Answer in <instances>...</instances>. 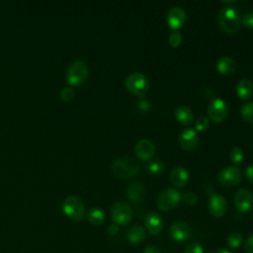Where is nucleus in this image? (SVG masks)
Returning <instances> with one entry per match:
<instances>
[{
  "mask_svg": "<svg viewBox=\"0 0 253 253\" xmlns=\"http://www.w3.org/2000/svg\"><path fill=\"white\" fill-rule=\"evenodd\" d=\"M181 201H183L185 204L189 206H194L198 202V197L193 192H187L181 196Z\"/></svg>",
  "mask_w": 253,
  "mask_h": 253,
  "instance_id": "7c9ffc66",
  "label": "nucleus"
},
{
  "mask_svg": "<svg viewBox=\"0 0 253 253\" xmlns=\"http://www.w3.org/2000/svg\"><path fill=\"white\" fill-rule=\"evenodd\" d=\"M119 229H120V227H119L118 224L112 223V224H110L109 227H108V233H109L111 236L116 235V234L119 232Z\"/></svg>",
  "mask_w": 253,
  "mask_h": 253,
  "instance_id": "e433bc0d",
  "label": "nucleus"
},
{
  "mask_svg": "<svg viewBox=\"0 0 253 253\" xmlns=\"http://www.w3.org/2000/svg\"><path fill=\"white\" fill-rule=\"evenodd\" d=\"M245 252L253 253V233H251L245 241Z\"/></svg>",
  "mask_w": 253,
  "mask_h": 253,
  "instance_id": "72a5a7b5",
  "label": "nucleus"
},
{
  "mask_svg": "<svg viewBox=\"0 0 253 253\" xmlns=\"http://www.w3.org/2000/svg\"><path fill=\"white\" fill-rule=\"evenodd\" d=\"M170 236L173 240L177 242H183L187 240L191 235V228L188 225V223L179 220L172 223L170 229H169Z\"/></svg>",
  "mask_w": 253,
  "mask_h": 253,
  "instance_id": "4468645a",
  "label": "nucleus"
},
{
  "mask_svg": "<svg viewBox=\"0 0 253 253\" xmlns=\"http://www.w3.org/2000/svg\"><path fill=\"white\" fill-rule=\"evenodd\" d=\"M137 108L140 112H147L150 109V103L148 100H141L137 103Z\"/></svg>",
  "mask_w": 253,
  "mask_h": 253,
  "instance_id": "f704fd0d",
  "label": "nucleus"
},
{
  "mask_svg": "<svg viewBox=\"0 0 253 253\" xmlns=\"http://www.w3.org/2000/svg\"><path fill=\"white\" fill-rule=\"evenodd\" d=\"M60 97L63 101L69 102L74 98V91L71 87H65L60 92Z\"/></svg>",
  "mask_w": 253,
  "mask_h": 253,
  "instance_id": "2f4dec72",
  "label": "nucleus"
},
{
  "mask_svg": "<svg viewBox=\"0 0 253 253\" xmlns=\"http://www.w3.org/2000/svg\"><path fill=\"white\" fill-rule=\"evenodd\" d=\"M209 119L207 117H200L195 122V130L204 131L209 127Z\"/></svg>",
  "mask_w": 253,
  "mask_h": 253,
  "instance_id": "c85d7f7f",
  "label": "nucleus"
},
{
  "mask_svg": "<svg viewBox=\"0 0 253 253\" xmlns=\"http://www.w3.org/2000/svg\"><path fill=\"white\" fill-rule=\"evenodd\" d=\"M181 196L182 195L175 189H166L162 191L156 199L157 208L163 211H171L178 206L181 201Z\"/></svg>",
  "mask_w": 253,
  "mask_h": 253,
  "instance_id": "39448f33",
  "label": "nucleus"
},
{
  "mask_svg": "<svg viewBox=\"0 0 253 253\" xmlns=\"http://www.w3.org/2000/svg\"><path fill=\"white\" fill-rule=\"evenodd\" d=\"M145 194V189L144 186L141 183L135 182L132 183L128 186L127 191H126V196L127 199L133 203H138L140 202Z\"/></svg>",
  "mask_w": 253,
  "mask_h": 253,
  "instance_id": "a211bd4d",
  "label": "nucleus"
},
{
  "mask_svg": "<svg viewBox=\"0 0 253 253\" xmlns=\"http://www.w3.org/2000/svg\"><path fill=\"white\" fill-rule=\"evenodd\" d=\"M146 230L153 235L160 233L163 228V220L162 217L154 211H150L146 214L144 219Z\"/></svg>",
  "mask_w": 253,
  "mask_h": 253,
  "instance_id": "dca6fc26",
  "label": "nucleus"
},
{
  "mask_svg": "<svg viewBox=\"0 0 253 253\" xmlns=\"http://www.w3.org/2000/svg\"><path fill=\"white\" fill-rule=\"evenodd\" d=\"M87 220L93 225H100L105 221V213L98 208L91 209L86 214Z\"/></svg>",
  "mask_w": 253,
  "mask_h": 253,
  "instance_id": "5701e85b",
  "label": "nucleus"
},
{
  "mask_svg": "<svg viewBox=\"0 0 253 253\" xmlns=\"http://www.w3.org/2000/svg\"><path fill=\"white\" fill-rule=\"evenodd\" d=\"M89 68L86 62L76 60L70 64L67 70V82L71 86L81 85L88 77Z\"/></svg>",
  "mask_w": 253,
  "mask_h": 253,
  "instance_id": "20e7f679",
  "label": "nucleus"
},
{
  "mask_svg": "<svg viewBox=\"0 0 253 253\" xmlns=\"http://www.w3.org/2000/svg\"><path fill=\"white\" fill-rule=\"evenodd\" d=\"M134 151H135V154L136 156L143 160V161H146V160H149L151 159L154 154H155V145L153 144V142L149 139H146V138H142L140 140H138L135 144V147H134Z\"/></svg>",
  "mask_w": 253,
  "mask_h": 253,
  "instance_id": "ddd939ff",
  "label": "nucleus"
},
{
  "mask_svg": "<svg viewBox=\"0 0 253 253\" xmlns=\"http://www.w3.org/2000/svg\"><path fill=\"white\" fill-rule=\"evenodd\" d=\"M242 178L241 170L236 166H227L222 169L218 176L217 180L219 184L225 187H233L237 185Z\"/></svg>",
  "mask_w": 253,
  "mask_h": 253,
  "instance_id": "6e6552de",
  "label": "nucleus"
},
{
  "mask_svg": "<svg viewBox=\"0 0 253 253\" xmlns=\"http://www.w3.org/2000/svg\"><path fill=\"white\" fill-rule=\"evenodd\" d=\"M176 120L183 126H189L194 121V114L187 106H179L175 111Z\"/></svg>",
  "mask_w": 253,
  "mask_h": 253,
  "instance_id": "aec40b11",
  "label": "nucleus"
},
{
  "mask_svg": "<svg viewBox=\"0 0 253 253\" xmlns=\"http://www.w3.org/2000/svg\"><path fill=\"white\" fill-rule=\"evenodd\" d=\"M245 175L248 181L253 185V165H249L245 169Z\"/></svg>",
  "mask_w": 253,
  "mask_h": 253,
  "instance_id": "c9c22d12",
  "label": "nucleus"
},
{
  "mask_svg": "<svg viewBox=\"0 0 253 253\" xmlns=\"http://www.w3.org/2000/svg\"><path fill=\"white\" fill-rule=\"evenodd\" d=\"M212 253H231L229 250L227 249H224V248H219V249H216L215 251H213Z\"/></svg>",
  "mask_w": 253,
  "mask_h": 253,
  "instance_id": "58836bf2",
  "label": "nucleus"
},
{
  "mask_svg": "<svg viewBox=\"0 0 253 253\" xmlns=\"http://www.w3.org/2000/svg\"><path fill=\"white\" fill-rule=\"evenodd\" d=\"M208 210L211 215L220 217L226 212L227 202L221 195L212 194L208 202Z\"/></svg>",
  "mask_w": 253,
  "mask_h": 253,
  "instance_id": "9b49d317",
  "label": "nucleus"
},
{
  "mask_svg": "<svg viewBox=\"0 0 253 253\" xmlns=\"http://www.w3.org/2000/svg\"><path fill=\"white\" fill-rule=\"evenodd\" d=\"M179 144L180 146L187 151L194 150L199 144V135L197 131L193 128L184 129L179 135Z\"/></svg>",
  "mask_w": 253,
  "mask_h": 253,
  "instance_id": "f8f14e48",
  "label": "nucleus"
},
{
  "mask_svg": "<svg viewBox=\"0 0 253 253\" xmlns=\"http://www.w3.org/2000/svg\"><path fill=\"white\" fill-rule=\"evenodd\" d=\"M240 115L246 123L253 124V102L245 103L240 109Z\"/></svg>",
  "mask_w": 253,
  "mask_h": 253,
  "instance_id": "b1692460",
  "label": "nucleus"
},
{
  "mask_svg": "<svg viewBox=\"0 0 253 253\" xmlns=\"http://www.w3.org/2000/svg\"><path fill=\"white\" fill-rule=\"evenodd\" d=\"M147 170L152 175H159L164 171V163L158 160L153 161L148 165Z\"/></svg>",
  "mask_w": 253,
  "mask_h": 253,
  "instance_id": "a878e982",
  "label": "nucleus"
},
{
  "mask_svg": "<svg viewBox=\"0 0 253 253\" xmlns=\"http://www.w3.org/2000/svg\"><path fill=\"white\" fill-rule=\"evenodd\" d=\"M148 86L147 78L139 72H133L126 79V89L136 96H143L147 92Z\"/></svg>",
  "mask_w": 253,
  "mask_h": 253,
  "instance_id": "0eeeda50",
  "label": "nucleus"
},
{
  "mask_svg": "<svg viewBox=\"0 0 253 253\" xmlns=\"http://www.w3.org/2000/svg\"><path fill=\"white\" fill-rule=\"evenodd\" d=\"M236 94L242 100H247L253 94V83L251 80L241 79L236 85Z\"/></svg>",
  "mask_w": 253,
  "mask_h": 253,
  "instance_id": "412c9836",
  "label": "nucleus"
},
{
  "mask_svg": "<svg viewBox=\"0 0 253 253\" xmlns=\"http://www.w3.org/2000/svg\"><path fill=\"white\" fill-rule=\"evenodd\" d=\"M63 213L74 221H80L85 216V206L82 200L77 196H68L62 202Z\"/></svg>",
  "mask_w": 253,
  "mask_h": 253,
  "instance_id": "7ed1b4c3",
  "label": "nucleus"
},
{
  "mask_svg": "<svg viewBox=\"0 0 253 253\" xmlns=\"http://www.w3.org/2000/svg\"><path fill=\"white\" fill-rule=\"evenodd\" d=\"M143 253H161L159 248L154 245H148L144 250Z\"/></svg>",
  "mask_w": 253,
  "mask_h": 253,
  "instance_id": "4c0bfd02",
  "label": "nucleus"
},
{
  "mask_svg": "<svg viewBox=\"0 0 253 253\" xmlns=\"http://www.w3.org/2000/svg\"><path fill=\"white\" fill-rule=\"evenodd\" d=\"M184 253H205L204 247L198 242L189 243L184 250Z\"/></svg>",
  "mask_w": 253,
  "mask_h": 253,
  "instance_id": "c756f323",
  "label": "nucleus"
},
{
  "mask_svg": "<svg viewBox=\"0 0 253 253\" xmlns=\"http://www.w3.org/2000/svg\"><path fill=\"white\" fill-rule=\"evenodd\" d=\"M127 240L130 244H138L141 243L145 238V230L140 225H132L126 234Z\"/></svg>",
  "mask_w": 253,
  "mask_h": 253,
  "instance_id": "4be33fe9",
  "label": "nucleus"
},
{
  "mask_svg": "<svg viewBox=\"0 0 253 253\" xmlns=\"http://www.w3.org/2000/svg\"><path fill=\"white\" fill-rule=\"evenodd\" d=\"M208 116L214 123H221L227 116V106L222 99H213L208 107Z\"/></svg>",
  "mask_w": 253,
  "mask_h": 253,
  "instance_id": "1a4fd4ad",
  "label": "nucleus"
},
{
  "mask_svg": "<svg viewBox=\"0 0 253 253\" xmlns=\"http://www.w3.org/2000/svg\"><path fill=\"white\" fill-rule=\"evenodd\" d=\"M189 178H190V175L188 170L182 166H175L171 170L170 181L177 188L184 187L188 183Z\"/></svg>",
  "mask_w": 253,
  "mask_h": 253,
  "instance_id": "f3484780",
  "label": "nucleus"
},
{
  "mask_svg": "<svg viewBox=\"0 0 253 253\" xmlns=\"http://www.w3.org/2000/svg\"><path fill=\"white\" fill-rule=\"evenodd\" d=\"M111 216L114 223L120 225H126L130 222L132 217V211L130 206L123 201L115 203L111 209Z\"/></svg>",
  "mask_w": 253,
  "mask_h": 253,
  "instance_id": "423d86ee",
  "label": "nucleus"
},
{
  "mask_svg": "<svg viewBox=\"0 0 253 253\" xmlns=\"http://www.w3.org/2000/svg\"><path fill=\"white\" fill-rule=\"evenodd\" d=\"M186 21V12L183 8L175 6L171 8L167 15V24L173 31H178Z\"/></svg>",
  "mask_w": 253,
  "mask_h": 253,
  "instance_id": "2eb2a0df",
  "label": "nucleus"
},
{
  "mask_svg": "<svg viewBox=\"0 0 253 253\" xmlns=\"http://www.w3.org/2000/svg\"><path fill=\"white\" fill-rule=\"evenodd\" d=\"M182 42V35L178 31H173L169 36V43L172 47H178Z\"/></svg>",
  "mask_w": 253,
  "mask_h": 253,
  "instance_id": "cd10ccee",
  "label": "nucleus"
},
{
  "mask_svg": "<svg viewBox=\"0 0 253 253\" xmlns=\"http://www.w3.org/2000/svg\"><path fill=\"white\" fill-rule=\"evenodd\" d=\"M242 24L248 29H253V13L245 14L242 18Z\"/></svg>",
  "mask_w": 253,
  "mask_h": 253,
  "instance_id": "473e14b6",
  "label": "nucleus"
},
{
  "mask_svg": "<svg viewBox=\"0 0 253 253\" xmlns=\"http://www.w3.org/2000/svg\"><path fill=\"white\" fill-rule=\"evenodd\" d=\"M239 12L231 6L221 8L217 15V22L221 30L226 34H235L240 26Z\"/></svg>",
  "mask_w": 253,
  "mask_h": 253,
  "instance_id": "f257e3e1",
  "label": "nucleus"
},
{
  "mask_svg": "<svg viewBox=\"0 0 253 253\" xmlns=\"http://www.w3.org/2000/svg\"><path fill=\"white\" fill-rule=\"evenodd\" d=\"M236 63L233 58L229 56H223L216 62V69L222 75H230L235 71Z\"/></svg>",
  "mask_w": 253,
  "mask_h": 253,
  "instance_id": "6ab92c4d",
  "label": "nucleus"
},
{
  "mask_svg": "<svg viewBox=\"0 0 253 253\" xmlns=\"http://www.w3.org/2000/svg\"><path fill=\"white\" fill-rule=\"evenodd\" d=\"M113 173L120 178L129 179L135 177L139 171V164L129 156H122L117 158L112 165Z\"/></svg>",
  "mask_w": 253,
  "mask_h": 253,
  "instance_id": "f03ea898",
  "label": "nucleus"
},
{
  "mask_svg": "<svg viewBox=\"0 0 253 253\" xmlns=\"http://www.w3.org/2000/svg\"><path fill=\"white\" fill-rule=\"evenodd\" d=\"M227 246L230 249H237L242 243V235L239 232H231L226 237Z\"/></svg>",
  "mask_w": 253,
  "mask_h": 253,
  "instance_id": "393cba45",
  "label": "nucleus"
},
{
  "mask_svg": "<svg viewBox=\"0 0 253 253\" xmlns=\"http://www.w3.org/2000/svg\"><path fill=\"white\" fill-rule=\"evenodd\" d=\"M243 151L240 147H233L230 151V154H229V157H230V160L234 163V164H239L242 160H243Z\"/></svg>",
  "mask_w": 253,
  "mask_h": 253,
  "instance_id": "bb28decb",
  "label": "nucleus"
},
{
  "mask_svg": "<svg viewBox=\"0 0 253 253\" xmlns=\"http://www.w3.org/2000/svg\"><path fill=\"white\" fill-rule=\"evenodd\" d=\"M233 200L236 209L241 212H247L253 206L252 193L245 188L237 190Z\"/></svg>",
  "mask_w": 253,
  "mask_h": 253,
  "instance_id": "9d476101",
  "label": "nucleus"
}]
</instances>
